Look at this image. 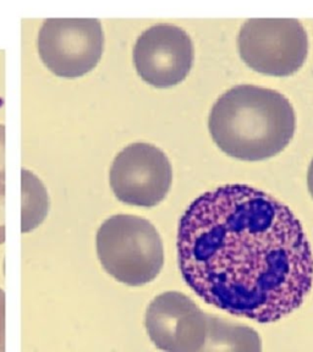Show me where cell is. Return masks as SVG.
Wrapping results in <instances>:
<instances>
[{"mask_svg":"<svg viewBox=\"0 0 313 352\" xmlns=\"http://www.w3.org/2000/svg\"><path fill=\"white\" fill-rule=\"evenodd\" d=\"M182 279L204 302L257 323L301 307L313 286V253L286 204L248 185L196 198L180 219Z\"/></svg>","mask_w":313,"mask_h":352,"instance_id":"obj_1","label":"cell"},{"mask_svg":"<svg viewBox=\"0 0 313 352\" xmlns=\"http://www.w3.org/2000/svg\"><path fill=\"white\" fill-rule=\"evenodd\" d=\"M208 127L215 144L229 157L259 162L284 151L294 138L296 116L279 92L240 85L215 102Z\"/></svg>","mask_w":313,"mask_h":352,"instance_id":"obj_2","label":"cell"},{"mask_svg":"<svg viewBox=\"0 0 313 352\" xmlns=\"http://www.w3.org/2000/svg\"><path fill=\"white\" fill-rule=\"evenodd\" d=\"M97 254L105 272L129 286L153 281L164 264L163 242L147 219L136 215H113L100 226Z\"/></svg>","mask_w":313,"mask_h":352,"instance_id":"obj_3","label":"cell"},{"mask_svg":"<svg viewBox=\"0 0 313 352\" xmlns=\"http://www.w3.org/2000/svg\"><path fill=\"white\" fill-rule=\"evenodd\" d=\"M149 339L168 352L226 351L231 322L204 314L180 292L160 294L144 318Z\"/></svg>","mask_w":313,"mask_h":352,"instance_id":"obj_4","label":"cell"},{"mask_svg":"<svg viewBox=\"0 0 313 352\" xmlns=\"http://www.w3.org/2000/svg\"><path fill=\"white\" fill-rule=\"evenodd\" d=\"M237 50L244 63L255 72L290 76L307 58V32L294 19H251L241 26Z\"/></svg>","mask_w":313,"mask_h":352,"instance_id":"obj_5","label":"cell"},{"mask_svg":"<svg viewBox=\"0 0 313 352\" xmlns=\"http://www.w3.org/2000/svg\"><path fill=\"white\" fill-rule=\"evenodd\" d=\"M105 50V32L97 19H48L39 33L41 60L63 78L92 72Z\"/></svg>","mask_w":313,"mask_h":352,"instance_id":"obj_6","label":"cell"},{"mask_svg":"<svg viewBox=\"0 0 313 352\" xmlns=\"http://www.w3.org/2000/svg\"><path fill=\"white\" fill-rule=\"evenodd\" d=\"M110 187L122 204L151 208L166 197L173 182L171 162L149 143H132L110 168Z\"/></svg>","mask_w":313,"mask_h":352,"instance_id":"obj_7","label":"cell"},{"mask_svg":"<svg viewBox=\"0 0 313 352\" xmlns=\"http://www.w3.org/2000/svg\"><path fill=\"white\" fill-rule=\"evenodd\" d=\"M132 59L138 76L144 82L155 88L174 87L193 69V39L179 26L158 23L138 37Z\"/></svg>","mask_w":313,"mask_h":352,"instance_id":"obj_8","label":"cell"},{"mask_svg":"<svg viewBox=\"0 0 313 352\" xmlns=\"http://www.w3.org/2000/svg\"><path fill=\"white\" fill-rule=\"evenodd\" d=\"M21 231L30 232L39 228L48 215L50 197L47 188L30 170L21 171Z\"/></svg>","mask_w":313,"mask_h":352,"instance_id":"obj_9","label":"cell"},{"mask_svg":"<svg viewBox=\"0 0 313 352\" xmlns=\"http://www.w3.org/2000/svg\"><path fill=\"white\" fill-rule=\"evenodd\" d=\"M6 185L0 182V245L6 242Z\"/></svg>","mask_w":313,"mask_h":352,"instance_id":"obj_10","label":"cell"},{"mask_svg":"<svg viewBox=\"0 0 313 352\" xmlns=\"http://www.w3.org/2000/svg\"><path fill=\"white\" fill-rule=\"evenodd\" d=\"M6 350V294L0 289V351Z\"/></svg>","mask_w":313,"mask_h":352,"instance_id":"obj_11","label":"cell"},{"mask_svg":"<svg viewBox=\"0 0 313 352\" xmlns=\"http://www.w3.org/2000/svg\"><path fill=\"white\" fill-rule=\"evenodd\" d=\"M6 182V126L0 124V182Z\"/></svg>","mask_w":313,"mask_h":352,"instance_id":"obj_12","label":"cell"},{"mask_svg":"<svg viewBox=\"0 0 313 352\" xmlns=\"http://www.w3.org/2000/svg\"><path fill=\"white\" fill-rule=\"evenodd\" d=\"M307 186L308 191L311 193V196L313 197V160L310 164L307 171Z\"/></svg>","mask_w":313,"mask_h":352,"instance_id":"obj_13","label":"cell"}]
</instances>
